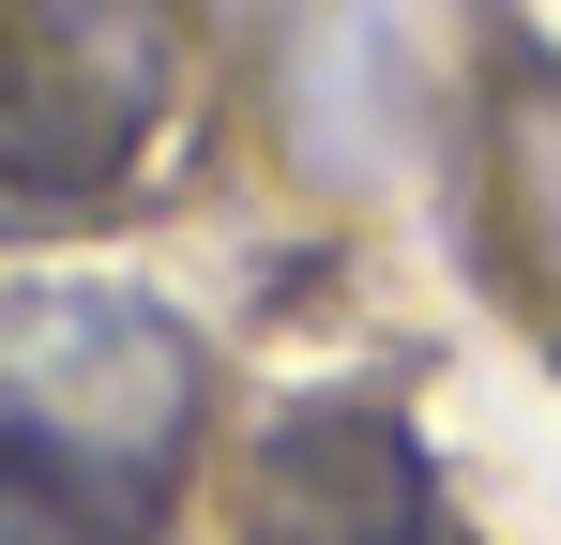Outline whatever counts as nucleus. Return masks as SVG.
<instances>
[{"instance_id":"1","label":"nucleus","mask_w":561,"mask_h":545,"mask_svg":"<svg viewBox=\"0 0 561 545\" xmlns=\"http://www.w3.org/2000/svg\"><path fill=\"white\" fill-rule=\"evenodd\" d=\"M197 454V334L168 303L46 272L0 288V545H168Z\"/></svg>"},{"instance_id":"2","label":"nucleus","mask_w":561,"mask_h":545,"mask_svg":"<svg viewBox=\"0 0 561 545\" xmlns=\"http://www.w3.org/2000/svg\"><path fill=\"white\" fill-rule=\"evenodd\" d=\"M197 0H0V212L122 197L168 91H183Z\"/></svg>"},{"instance_id":"3","label":"nucleus","mask_w":561,"mask_h":545,"mask_svg":"<svg viewBox=\"0 0 561 545\" xmlns=\"http://www.w3.org/2000/svg\"><path fill=\"white\" fill-rule=\"evenodd\" d=\"M243 545H470L440 500V454L379 394H304L243 469Z\"/></svg>"}]
</instances>
